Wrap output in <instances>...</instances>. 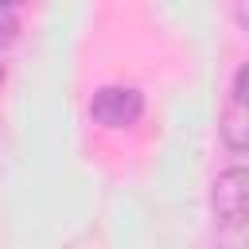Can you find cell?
Here are the masks:
<instances>
[{
  "label": "cell",
  "instance_id": "5b68a950",
  "mask_svg": "<svg viewBox=\"0 0 249 249\" xmlns=\"http://www.w3.org/2000/svg\"><path fill=\"white\" fill-rule=\"evenodd\" d=\"M0 82H4V66H0Z\"/></svg>",
  "mask_w": 249,
  "mask_h": 249
},
{
  "label": "cell",
  "instance_id": "6da1fadb",
  "mask_svg": "<svg viewBox=\"0 0 249 249\" xmlns=\"http://www.w3.org/2000/svg\"><path fill=\"white\" fill-rule=\"evenodd\" d=\"M140 113H144V93L132 86H105L89 101V117L105 128H128L140 121Z\"/></svg>",
  "mask_w": 249,
  "mask_h": 249
},
{
  "label": "cell",
  "instance_id": "277c9868",
  "mask_svg": "<svg viewBox=\"0 0 249 249\" xmlns=\"http://www.w3.org/2000/svg\"><path fill=\"white\" fill-rule=\"evenodd\" d=\"M16 31H19V12H16V4L0 0V47H8L16 39Z\"/></svg>",
  "mask_w": 249,
  "mask_h": 249
},
{
  "label": "cell",
  "instance_id": "3957f363",
  "mask_svg": "<svg viewBox=\"0 0 249 249\" xmlns=\"http://www.w3.org/2000/svg\"><path fill=\"white\" fill-rule=\"evenodd\" d=\"M245 78H249V66H237V74H233V89H230V101H226V109H222V121H218V128H222V140H226L233 152H245V144H249Z\"/></svg>",
  "mask_w": 249,
  "mask_h": 249
},
{
  "label": "cell",
  "instance_id": "7a4b0ae2",
  "mask_svg": "<svg viewBox=\"0 0 249 249\" xmlns=\"http://www.w3.org/2000/svg\"><path fill=\"white\" fill-rule=\"evenodd\" d=\"M245 206H249V171L245 167H230L214 179V210L226 226H241L245 222Z\"/></svg>",
  "mask_w": 249,
  "mask_h": 249
}]
</instances>
